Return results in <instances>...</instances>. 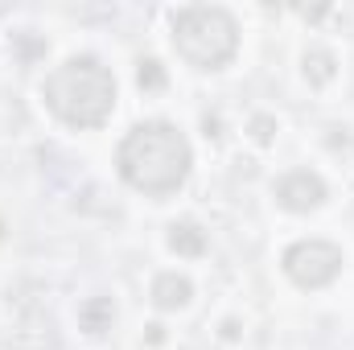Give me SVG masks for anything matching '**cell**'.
<instances>
[{"label": "cell", "instance_id": "obj_1", "mask_svg": "<svg viewBox=\"0 0 354 350\" xmlns=\"http://www.w3.org/2000/svg\"><path fill=\"white\" fill-rule=\"evenodd\" d=\"M115 174L128 190H136V194H145L153 202L174 198L194 174L189 136L165 116L132 124L115 140Z\"/></svg>", "mask_w": 354, "mask_h": 350}, {"label": "cell", "instance_id": "obj_2", "mask_svg": "<svg viewBox=\"0 0 354 350\" xmlns=\"http://www.w3.org/2000/svg\"><path fill=\"white\" fill-rule=\"evenodd\" d=\"M41 107L71 132H99L120 107V83L115 71L99 54H66L54 62L41 83Z\"/></svg>", "mask_w": 354, "mask_h": 350}, {"label": "cell", "instance_id": "obj_3", "mask_svg": "<svg viewBox=\"0 0 354 350\" xmlns=\"http://www.w3.org/2000/svg\"><path fill=\"white\" fill-rule=\"evenodd\" d=\"M169 50L198 75L227 71L243 50V25L223 4H181L169 8Z\"/></svg>", "mask_w": 354, "mask_h": 350}, {"label": "cell", "instance_id": "obj_4", "mask_svg": "<svg viewBox=\"0 0 354 350\" xmlns=\"http://www.w3.org/2000/svg\"><path fill=\"white\" fill-rule=\"evenodd\" d=\"M280 268H284V276H288L297 288L317 293V288H330V284L342 276L346 252H342L334 239H326V235H305V239H297V243L284 248Z\"/></svg>", "mask_w": 354, "mask_h": 350}, {"label": "cell", "instance_id": "obj_5", "mask_svg": "<svg viewBox=\"0 0 354 350\" xmlns=\"http://www.w3.org/2000/svg\"><path fill=\"white\" fill-rule=\"evenodd\" d=\"M272 202L284 210V214H313L330 202V181L309 169V165H297V169H284V174L272 181Z\"/></svg>", "mask_w": 354, "mask_h": 350}, {"label": "cell", "instance_id": "obj_6", "mask_svg": "<svg viewBox=\"0 0 354 350\" xmlns=\"http://www.w3.org/2000/svg\"><path fill=\"white\" fill-rule=\"evenodd\" d=\"M342 79V58L334 46L326 42H309L301 50V83L309 91H330L334 83Z\"/></svg>", "mask_w": 354, "mask_h": 350}, {"label": "cell", "instance_id": "obj_7", "mask_svg": "<svg viewBox=\"0 0 354 350\" xmlns=\"http://www.w3.org/2000/svg\"><path fill=\"white\" fill-rule=\"evenodd\" d=\"M149 301H153V309H161V313L189 309V301H194V280H189L185 272H177V268H161V272L149 280Z\"/></svg>", "mask_w": 354, "mask_h": 350}, {"label": "cell", "instance_id": "obj_8", "mask_svg": "<svg viewBox=\"0 0 354 350\" xmlns=\"http://www.w3.org/2000/svg\"><path fill=\"white\" fill-rule=\"evenodd\" d=\"M165 248H169V256H177V260H198L210 248V239H206L202 223L177 219V223H169V231H165Z\"/></svg>", "mask_w": 354, "mask_h": 350}, {"label": "cell", "instance_id": "obj_9", "mask_svg": "<svg viewBox=\"0 0 354 350\" xmlns=\"http://www.w3.org/2000/svg\"><path fill=\"white\" fill-rule=\"evenodd\" d=\"M243 136H248L256 149H272V145H276V136H280V120H276V116H268V111H256V116H248Z\"/></svg>", "mask_w": 354, "mask_h": 350}, {"label": "cell", "instance_id": "obj_10", "mask_svg": "<svg viewBox=\"0 0 354 350\" xmlns=\"http://www.w3.org/2000/svg\"><path fill=\"white\" fill-rule=\"evenodd\" d=\"M165 83H169V71L157 58H140L136 62V87L140 91H161Z\"/></svg>", "mask_w": 354, "mask_h": 350}]
</instances>
